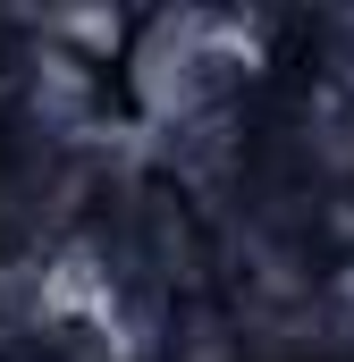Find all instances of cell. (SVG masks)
<instances>
[{
	"mask_svg": "<svg viewBox=\"0 0 354 362\" xmlns=\"http://www.w3.org/2000/svg\"><path fill=\"white\" fill-rule=\"evenodd\" d=\"M329 85L354 93V17H329Z\"/></svg>",
	"mask_w": 354,
	"mask_h": 362,
	"instance_id": "1",
	"label": "cell"
}]
</instances>
